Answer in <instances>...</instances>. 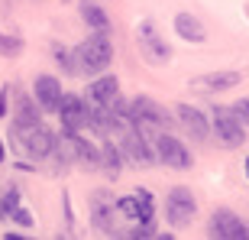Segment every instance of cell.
<instances>
[{
    "label": "cell",
    "mask_w": 249,
    "mask_h": 240,
    "mask_svg": "<svg viewBox=\"0 0 249 240\" xmlns=\"http://www.w3.org/2000/svg\"><path fill=\"white\" fill-rule=\"evenodd\" d=\"M13 140H17L19 153H26L29 159H49L52 146H55V133L46 123H13Z\"/></svg>",
    "instance_id": "cell-2"
},
{
    "label": "cell",
    "mask_w": 249,
    "mask_h": 240,
    "mask_svg": "<svg viewBox=\"0 0 249 240\" xmlns=\"http://www.w3.org/2000/svg\"><path fill=\"white\" fill-rule=\"evenodd\" d=\"M3 156H7V153H3V143H0V162H3Z\"/></svg>",
    "instance_id": "cell-26"
},
{
    "label": "cell",
    "mask_w": 249,
    "mask_h": 240,
    "mask_svg": "<svg viewBox=\"0 0 249 240\" xmlns=\"http://www.w3.org/2000/svg\"><path fill=\"white\" fill-rule=\"evenodd\" d=\"M0 218H3V211H0Z\"/></svg>",
    "instance_id": "cell-28"
},
{
    "label": "cell",
    "mask_w": 249,
    "mask_h": 240,
    "mask_svg": "<svg viewBox=\"0 0 249 240\" xmlns=\"http://www.w3.org/2000/svg\"><path fill=\"white\" fill-rule=\"evenodd\" d=\"M117 211L129 221H152L156 218V201H152V192L149 188H139V192L126 195L117 201Z\"/></svg>",
    "instance_id": "cell-7"
},
{
    "label": "cell",
    "mask_w": 249,
    "mask_h": 240,
    "mask_svg": "<svg viewBox=\"0 0 249 240\" xmlns=\"http://www.w3.org/2000/svg\"><path fill=\"white\" fill-rule=\"evenodd\" d=\"M97 166L107 172V179H117V176H120V166H123L120 146H117V143H104V149H101V162H97Z\"/></svg>",
    "instance_id": "cell-18"
},
{
    "label": "cell",
    "mask_w": 249,
    "mask_h": 240,
    "mask_svg": "<svg viewBox=\"0 0 249 240\" xmlns=\"http://www.w3.org/2000/svg\"><path fill=\"white\" fill-rule=\"evenodd\" d=\"M175 33L181 39H188V42H204L207 39V29H204V23L194 13H178L175 17Z\"/></svg>",
    "instance_id": "cell-16"
},
{
    "label": "cell",
    "mask_w": 249,
    "mask_h": 240,
    "mask_svg": "<svg viewBox=\"0 0 249 240\" xmlns=\"http://www.w3.org/2000/svg\"><path fill=\"white\" fill-rule=\"evenodd\" d=\"M10 218H13V221H17L19 227H33V224H36V221H33V214H29L26 208H19V204L13 208V211H10Z\"/></svg>",
    "instance_id": "cell-23"
},
{
    "label": "cell",
    "mask_w": 249,
    "mask_h": 240,
    "mask_svg": "<svg viewBox=\"0 0 249 240\" xmlns=\"http://www.w3.org/2000/svg\"><path fill=\"white\" fill-rule=\"evenodd\" d=\"M7 104H10V84L0 88V117H7Z\"/></svg>",
    "instance_id": "cell-25"
},
{
    "label": "cell",
    "mask_w": 249,
    "mask_h": 240,
    "mask_svg": "<svg viewBox=\"0 0 249 240\" xmlns=\"http://www.w3.org/2000/svg\"><path fill=\"white\" fill-rule=\"evenodd\" d=\"M175 123L185 127V133L194 140V143H204V140L211 137V123H207V117H204L197 107H191V104H178L175 107Z\"/></svg>",
    "instance_id": "cell-11"
},
{
    "label": "cell",
    "mask_w": 249,
    "mask_h": 240,
    "mask_svg": "<svg viewBox=\"0 0 249 240\" xmlns=\"http://www.w3.org/2000/svg\"><path fill=\"white\" fill-rule=\"evenodd\" d=\"M33 98L42 111H52L55 114L58 107V98H62V84H58L55 75H39L36 81H33Z\"/></svg>",
    "instance_id": "cell-14"
},
{
    "label": "cell",
    "mask_w": 249,
    "mask_h": 240,
    "mask_svg": "<svg viewBox=\"0 0 249 240\" xmlns=\"http://www.w3.org/2000/svg\"><path fill=\"white\" fill-rule=\"evenodd\" d=\"M39 111H42V107L36 104V98H29V94L19 91L17 94V120H13V123H36Z\"/></svg>",
    "instance_id": "cell-19"
},
{
    "label": "cell",
    "mask_w": 249,
    "mask_h": 240,
    "mask_svg": "<svg viewBox=\"0 0 249 240\" xmlns=\"http://www.w3.org/2000/svg\"><path fill=\"white\" fill-rule=\"evenodd\" d=\"M126 114H129V120H133L139 130H146V133H159V130L175 127V117H172L159 101H152V98H133Z\"/></svg>",
    "instance_id": "cell-3"
},
{
    "label": "cell",
    "mask_w": 249,
    "mask_h": 240,
    "mask_svg": "<svg viewBox=\"0 0 249 240\" xmlns=\"http://www.w3.org/2000/svg\"><path fill=\"white\" fill-rule=\"evenodd\" d=\"M78 10H81V20L88 23V29H110V17L104 13L101 3H94V0H81Z\"/></svg>",
    "instance_id": "cell-17"
},
{
    "label": "cell",
    "mask_w": 249,
    "mask_h": 240,
    "mask_svg": "<svg viewBox=\"0 0 249 240\" xmlns=\"http://www.w3.org/2000/svg\"><path fill=\"white\" fill-rule=\"evenodd\" d=\"M52 56H55V62L62 65L65 75H78V72H74V59H71V52H68L65 46H58V42H55V46H52Z\"/></svg>",
    "instance_id": "cell-20"
},
{
    "label": "cell",
    "mask_w": 249,
    "mask_h": 240,
    "mask_svg": "<svg viewBox=\"0 0 249 240\" xmlns=\"http://www.w3.org/2000/svg\"><path fill=\"white\" fill-rule=\"evenodd\" d=\"M207 234H211V237H227V240L249 237L246 224H243L233 211H227V208H220V211L211 214V227H207Z\"/></svg>",
    "instance_id": "cell-13"
},
{
    "label": "cell",
    "mask_w": 249,
    "mask_h": 240,
    "mask_svg": "<svg viewBox=\"0 0 249 240\" xmlns=\"http://www.w3.org/2000/svg\"><path fill=\"white\" fill-rule=\"evenodd\" d=\"M152 149H156V162H165L168 169H191V149L168 130L152 133Z\"/></svg>",
    "instance_id": "cell-4"
},
{
    "label": "cell",
    "mask_w": 249,
    "mask_h": 240,
    "mask_svg": "<svg viewBox=\"0 0 249 240\" xmlns=\"http://www.w3.org/2000/svg\"><path fill=\"white\" fill-rule=\"evenodd\" d=\"M243 81L240 72H207V75H197L191 78V91L197 94H217V91H230Z\"/></svg>",
    "instance_id": "cell-12"
},
{
    "label": "cell",
    "mask_w": 249,
    "mask_h": 240,
    "mask_svg": "<svg viewBox=\"0 0 249 240\" xmlns=\"http://www.w3.org/2000/svg\"><path fill=\"white\" fill-rule=\"evenodd\" d=\"M19 52H23V39L0 33V56H19Z\"/></svg>",
    "instance_id": "cell-21"
},
{
    "label": "cell",
    "mask_w": 249,
    "mask_h": 240,
    "mask_svg": "<svg viewBox=\"0 0 249 240\" xmlns=\"http://www.w3.org/2000/svg\"><path fill=\"white\" fill-rule=\"evenodd\" d=\"M211 127H213V137H217V143H220V146H227V149L240 146L243 137H246V127H243L240 120L233 117L230 107H213Z\"/></svg>",
    "instance_id": "cell-6"
},
{
    "label": "cell",
    "mask_w": 249,
    "mask_h": 240,
    "mask_svg": "<svg viewBox=\"0 0 249 240\" xmlns=\"http://www.w3.org/2000/svg\"><path fill=\"white\" fill-rule=\"evenodd\" d=\"M194 211H197V201H194V195L188 192V188H172V195H168V201H165L168 221L175 224V227H185V224L194 218Z\"/></svg>",
    "instance_id": "cell-8"
},
{
    "label": "cell",
    "mask_w": 249,
    "mask_h": 240,
    "mask_svg": "<svg viewBox=\"0 0 249 240\" xmlns=\"http://www.w3.org/2000/svg\"><path fill=\"white\" fill-rule=\"evenodd\" d=\"M113 214H117V201H113L104 188H101V192H94V198H91V218H94V227H97L101 234H107V237L117 234V221H113Z\"/></svg>",
    "instance_id": "cell-9"
},
{
    "label": "cell",
    "mask_w": 249,
    "mask_h": 240,
    "mask_svg": "<svg viewBox=\"0 0 249 240\" xmlns=\"http://www.w3.org/2000/svg\"><path fill=\"white\" fill-rule=\"evenodd\" d=\"M136 42H139V49H142V56L152 65H165L168 59H172V49L165 46V39L159 36V29H156L152 20H142L136 26Z\"/></svg>",
    "instance_id": "cell-5"
},
{
    "label": "cell",
    "mask_w": 249,
    "mask_h": 240,
    "mask_svg": "<svg viewBox=\"0 0 249 240\" xmlns=\"http://www.w3.org/2000/svg\"><path fill=\"white\" fill-rule=\"evenodd\" d=\"M71 59H74V72L78 75L94 78V75L107 72V65L113 62V42L107 36V29H94L91 36L71 52Z\"/></svg>",
    "instance_id": "cell-1"
},
{
    "label": "cell",
    "mask_w": 249,
    "mask_h": 240,
    "mask_svg": "<svg viewBox=\"0 0 249 240\" xmlns=\"http://www.w3.org/2000/svg\"><path fill=\"white\" fill-rule=\"evenodd\" d=\"M55 114L62 117V130L78 133V130L88 127V107H84V101H81V98H74V94H62V98H58Z\"/></svg>",
    "instance_id": "cell-10"
},
{
    "label": "cell",
    "mask_w": 249,
    "mask_h": 240,
    "mask_svg": "<svg viewBox=\"0 0 249 240\" xmlns=\"http://www.w3.org/2000/svg\"><path fill=\"white\" fill-rule=\"evenodd\" d=\"M230 111H233V117H236V120L243 123V127L249 130V98H243V101H236V104L230 107Z\"/></svg>",
    "instance_id": "cell-22"
},
{
    "label": "cell",
    "mask_w": 249,
    "mask_h": 240,
    "mask_svg": "<svg viewBox=\"0 0 249 240\" xmlns=\"http://www.w3.org/2000/svg\"><path fill=\"white\" fill-rule=\"evenodd\" d=\"M17 204H19V192H17V188H7L3 201H0V211H3V214H10L13 208H17Z\"/></svg>",
    "instance_id": "cell-24"
},
{
    "label": "cell",
    "mask_w": 249,
    "mask_h": 240,
    "mask_svg": "<svg viewBox=\"0 0 249 240\" xmlns=\"http://www.w3.org/2000/svg\"><path fill=\"white\" fill-rule=\"evenodd\" d=\"M246 176H249V159H246Z\"/></svg>",
    "instance_id": "cell-27"
},
{
    "label": "cell",
    "mask_w": 249,
    "mask_h": 240,
    "mask_svg": "<svg viewBox=\"0 0 249 240\" xmlns=\"http://www.w3.org/2000/svg\"><path fill=\"white\" fill-rule=\"evenodd\" d=\"M88 98L97 104H104V107H110L117 98H120V81L113 78V75H94V81L88 84Z\"/></svg>",
    "instance_id": "cell-15"
},
{
    "label": "cell",
    "mask_w": 249,
    "mask_h": 240,
    "mask_svg": "<svg viewBox=\"0 0 249 240\" xmlns=\"http://www.w3.org/2000/svg\"><path fill=\"white\" fill-rule=\"evenodd\" d=\"M246 231H249V227H246Z\"/></svg>",
    "instance_id": "cell-29"
}]
</instances>
